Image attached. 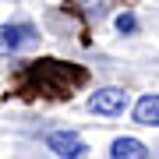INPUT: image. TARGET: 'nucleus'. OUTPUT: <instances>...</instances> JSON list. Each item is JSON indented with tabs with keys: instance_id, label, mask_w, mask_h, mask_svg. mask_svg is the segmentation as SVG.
Here are the masks:
<instances>
[{
	"instance_id": "obj_1",
	"label": "nucleus",
	"mask_w": 159,
	"mask_h": 159,
	"mask_svg": "<svg viewBox=\"0 0 159 159\" xmlns=\"http://www.w3.org/2000/svg\"><path fill=\"white\" fill-rule=\"evenodd\" d=\"M39 35L29 21H14V25H0V57H11V53L32 46Z\"/></svg>"
},
{
	"instance_id": "obj_2",
	"label": "nucleus",
	"mask_w": 159,
	"mask_h": 159,
	"mask_svg": "<svg viewBox=\"0 0 159 159\" xmlns=\"http://www.w3.org/2000/svg\"><path fill=\"white\" fill-rule=\"evenodd\" d=\"M67 74H81V71L78 67H64V64H57V60H43L39 67H32V78L39 81V89H46V81H57V96L60 92H71Z\"/></svg>"
},
{
	"instance_id": "obj_6",
	"label": "nucleus",
	"mask_w": 159,
	"mask_h": 159,
	"mask_svg": "<svg viewBox=\"0 0 159 159\" xmlns=\"http://www.w3.org/2000/svg\"><path fill=\"white\" fill-rule=\"evenodd\" d=\"M113 159H148V148L138 138H117L113 142Z\"/></svg>"
},
{
	"instance_id": "obj_7",
	"label": "nucleus",
	"mask_w": 159,
	"mask_h": 159,
	"mask_svg": "<svg viewBox=\"0 0 159 159\" xmlns=\"http://www.w3.org/2000/svg\"><path fill=\"white\" fill-rule=\"evenodd\" d=\"M117 29H120V32H134V29H138L134 14H120V18H117Z\"/></svg>"
},
{
	"instance_id": "obj_4",
	"label": "nucleus",
	"mask_w": 159,
	"mask_h": 159,
	"mask_svg": "<svg viewBox=\"0 0 159 159\" xmlns=\"http://www.w3.org/2000/svg\"><path fill=\"white\" fill-rule=\"evenodd\" d=\"M89 106L96 110V113H102V117H117V113H124V106H127V92L117 89V85L99 89V92H92Z\"/></svg>"
},
{
	"instance_id": "obj_5",
	"label": "nucleus",
	"mask_w": 159,
	"mask_h": 159,
	"mask_svg": "<svg viewBox=\"0 0 159 159\" xmlns=\"http://www.w3.org/2000/svg\"><path fill=\"white\" fill-rule=\"evenodd\" d=\"M134 120L145 127H159V96H142L134 102Z\"/></svg>"
},
{
	"instance_id": "obj_8",
	"label": "nucleus",
	"mask_w": 159,
	"mask_h": 159,
	"mask_svg": "<svg viewBox=\"0 0 159 159\" xmlns=\"http://www.w3.org/2000/svg\"><path fill=\"white\" fill-rule=\"evenodd\" d=\"M81 4H99V7H102V0H81Z\"/></svg>"
},
{
	"instance_id": "obj_3",
	"label": "nucleus",
	"mask_w": 159,
	"mask_h": 159,
	"mask_svg": "<svg viewBox=\"0 0 159 159\" xmlns=\"http://www.w3.org/2000/svg\"><path fill=\"white\" fill-rule=\"evenodd\" d=\"M46 145H50L60 159H85V152H89V145L81 142L74 131H50V134H46Z\"/></svg>"
}]
</instances>
